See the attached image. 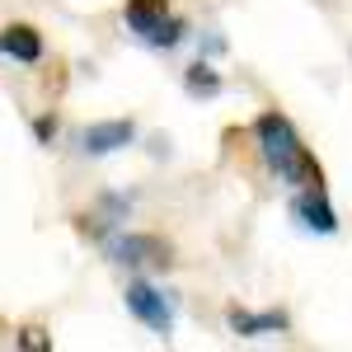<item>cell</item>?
Instances as JSON below:
<instances>
[{"instance_id": "cell-1", "label": "cell", "mask_w": 352, "mask_h": 352, "mask_svg": "<svg viewBox=\"0 0 352 352\" xmlns=\"http://www.w3.org/2000/svg\"><path fill=\"white\" fill-rule=\"evenodd\" d=\"M254 136H258V151L277 179L296 184V188H324V169L320 160L305 151V141L296 136V127L282 118V113H263L254 122Z\"/></svg>"}, {"instance_id": "cell-4", "label": "cell", "mask_w": 352, "mask_h": 352, "mask_svg": "<svg viewBox=\"0 0 352 352\" xmlns=\"http://www.w3.org/2000/svg\"><path fill=\"white\" fill-rule=\"evenodd\" d=\"M127 310H132L146 329H155V333H169V329H174V315H169L164 296L151 282H132V287H127Z\"/></svg>"}, {"instance_id": "cell-7", "label": "cell", "mask_w": 352, "mask_h": 352, "mask_svg": "<svg viewBox=\"0 0 352 352\" xmlns=\"http://www.w3.org/2000/svg\"><path fill=\"white\" fill-rule=\"evenodd\" d=\"M0 52L14 56V61H24V66H33L38 56H43V33L33 24H10L0 28Z\"/></svg>"}, {"instance_id": "cell-11", "label": "cell", "mask_w": 352, "mask_h": 352, "mask_svg": "<svg viewBox=\"0 0 352 352\" xmlns=\"http://www.w3.org/2000/svg\"><path fill=\"white\" fill-rule=\"evenodd\" d=\"M56 132V118H38V136H43V141H47V136Z\"/></svg>"}, {"instance_id": "cell-9", "label": "cell", "mask_w": 352, "mask_h": 352, "mask_svg": "<svg viewBox=\"0 0 352 352\" xmlns=\"http://www.w3.org/2000/svg\"><path fill=\"white\" fill-rule=\"evenodd\" d=\"M217 89H221V80L212 66H202V61L188 66V94H217Z\"/></svg>"}, {"instance_id": "cell-8", "label": "cell", "mask_w": 352, "mask_h": 352, "mask_svg": "<svg viewBox=\"0 0 352 352\" xmlns=\"http://www.w3.org/2000/svg\"><path fill=\"white\" fill-rule=\"evenodd\" d=\"M226 320H230V329H235L240 338H263V333H282V329H287V315H282V310L254 315V310H240V305H235Z\"/></svg>"}, {"instance_id": "cell-6", "label": "cell", "mask_w": 352, "mask_h": 352, "mask_svg": "<svg viewBox=\"0 0 352 352\" xmlns=\"http://www.w3.org/2000/svg\"><path fill=\"white\" fill-rule=\"evenodd\" d=\"M132 136H136V127L122 122V118H118V122H89V127L80 132V146L89 151V155H109V151H118V146H127Z\"/></svg>"}, {"instance_id": "cell-5", "label": "cell", "mask_w": 352, "mask_h": 352, "mask_svg": "<svg viewBox=\"0 0 352 352\" xmlns=\"http://www.w3.org/2000/svg\"><path fill=\"white\" fill-rule=\"evenodd\" d=\"M292 212L300 217V226H310V230H320V235H333V230H338V217H333V207H329L324 188H300V197L292 202Z\"/></svg>"}, {"instance_id": "cell-2", "label": "cell", "mask_w": 352, "mask_h": 352, "mask_svg": "<svg viewBox=\"0 0 352 352\" xmlns=\"http://www.w3.org/2000/svg\"><path fill=\"white\" fill-rule=\"evenodd\" d=\"M122 19L132 24V33H141L151 47H174L184 38V24L169 19V0H127Z\"/></svg>"}, {"instance_id": "cell-3", "label": "cell", "mask_w": 352, "mask_h": 352, "mask_svg": "<svg viewBox=\"0 0 352 352\" xmlns=\"http://www.w3.org/2000/svg\"><path fill=\"white\" fill-rule=\"evenodd\" d=\"M109 254L118 263H146V268H164L174 263V249L164 235H122V240L109 244Z\"/></svg>"}, {"instance_id": "cell-10", "label": "cell", "mask_w": 352, "mask_h": 352, "mask_svg": "<svg viewBox=\"0 0 352 352\" xmlns=\"http://www.w3.org/2000/svg\"><path fill=\"white\" fill-rule=\"evenodd\" d=\"M19 348H52V338H47V329L28 324L24 333H19Z\"/></svg>"}]
</instances>
